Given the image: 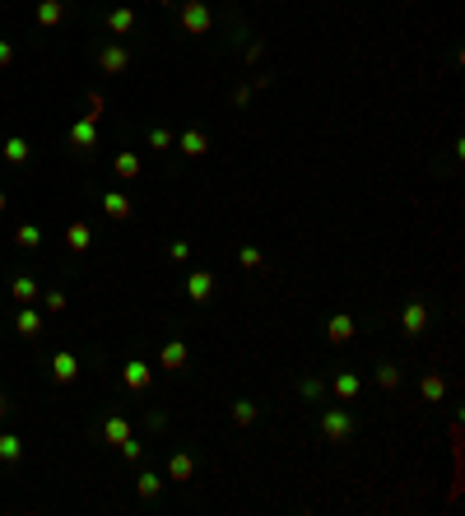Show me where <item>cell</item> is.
Listing matches in <instances>:
<instances>
[{
  "label": "cell",
  "mask_w": 465,
  "mask_h": 516,
  "mask_svg": "<svg viewBox=\"0 0 465 516\" xmlns=\"http://www.w3.org/2000/svg\"><path fill=\"white\" fill-rule=\"evenodd\" d=\"M121 381H126V391H149V381H154V368L144 359H130L121 368Z\"/></svg>",
  "instance_id": "obj_5"
},
{
  "label": "cell",
  "mask_w": 465,
  "mask_h": 516,
  "mask_svg": "<svg viewBox=\"0 0 465 516\" xmlns=\"http://www.w3.org/2000/svg\"><path fill=\"white\" fill-rule=\"evenodd\" d=\"M117 452H121V456H126V461H140V442H135V438H126V442H121V447H117Z\"/></svg>",
  "instance_id": "obj_32"
},
{
  "label": "cell",
  "mask_w": 465,
  "mask_h": 516,
  "mask_svg": "<svg viewBox=\"0 0 465 516\" xmlns=\"http://www.w3.org/2000/svg\"><path fill=\"white\" fill-rule=\"evenodd\" d=\"M418 391H423V400H442V395H447V377H442V372H428L423 381H418Z\"/></svg>",
  "instance_id": "obj_21"
},
{
  "label": "cell",
  "mask_w": 465,
  "mask_h": 516,
  "mask_svg": "<svg viewBox=\"0 0 465 516\" xmlns=\"http://www.w3.org/2000/svg\"><path fill=\"white\" fill-rule=\"evenodd\" d=\"M172 140H177V135H172V130H163V126H154V130H149V149H172Z\"/></svg>",
  "instance_id": "obj_30"
},
{
  "label": "cell",
  "mask_w": 465,
  "mask_h": 516,
  "mask_svg": "<svg viewBox=\"0 0 465 516\" xmlns=\"http://www.w3.org/2000/svg\"><path fill=\"white\" fill-rule=\"evenodd\" d=\"M10 293H15L19 302H37V298H42V289H37V284H33V280H24V275H19V280L10 284Z\"/></svg>",
  "instance_id": "obj_25"
},
{
  "label": "cell",
  "mask_w": 465,
  "mask_h": 516,
  "mask_svg": "<svg viewBox=\"0 0 465 516\" xmlns=\"http://www.w3.org/2000/svg\"><path fill=\"white\" fill-rule=\"evenodd\" d=\"M5 205H10V200H5V191H0V209H5Z\"/></svg>",
  "instance_id": "obj_37"
},
{
  "label": "cell",
  "mask_w": 465,
  "mask_h": 516,
  "mask_svg": "<svg viewBox=\"0 0 465 516\" xmlns=\"http://www.w3.org/2000/svg\"><path fill=\"white\" fill-rule=\"evenodd\" d=\"M5 163H28V140H19V135H10V140H5Z\"/></svg>",
  "instance_id": "obj_24"
},
{
  "label": "cell",
  "mask_w": 465,
  "mask_h": 516,
  "mask_svg": "<svg viewBox=\"0 0 465 516\" xmlns=\"http://www.w3.org/2000/svg\"><path fill=\"white\" fill-rule=\"evenodd\" d=\"M65 247L84 256V251L93 247V228H89V223H65Z\"/></svg>",
  "instance_id": "obj_16"
},
{
  "label": "cell",
  "mask_w": 465,
  "mask_h": 516,
  "mask_svg": "<svg viewBox=\"0 0 465 516\" xmlns=\"http://www.w3.org/2000/svg\"><path fill=\"white\" fill-rule=\"evenodd\" d=\"M130 28H135V10H130V5H121V10H112V15H108V33H112V37H126Z\"/></svg>",
  "instance_id": "obj_19"
},
{
  "label": "cell",
  "mask_w": 465,
  "mask_h": 516,
  "mask_svg": "<svg viewBox=\"0 0 465 516\" xmlns=\"http://www.w3.org/2000/svg\"><path fill=\"white\" fill-rule=\"evenodd\" d=\"M186 359H191V349H186L182 340H172V344H163V354H158V368H163V372H182Z\"/></svg>",
  "instance_id": "obj_7"
},
{
  "label": "cell",
  "mask_w": 465,
  "mask_h": 516,
  "mask_svg": "<svg viewBox=\"0 0 465 516\" xmlns=\"http://www.w3.org/2000/svg\"><path fill=\"white\" fill-rule=\"evenodd\" d=\"M112 172H117L121 182H135V177H140V154H130V149H126V154H117Z\"/></svg>",
  "instance_id": "obj_20"
},
{
  "label": "cell",
  "mask_w": 465,
  "mask_h": 516,
  "mask_svg": "<svg viewBox=\"0 0 465 516\" xmlns=\"http://www.w3.org/2000/svg\"><path fill=\"white\" fill-rule=\"evenodd\" d=\"M70 144H75L79 154H89L93 144H98V121H89V117L75 121V126H70Z\"/></svg>",
  "instance_id": "obj_11"
},
{
  "label": "cell",
  "mask_w": 465,
  "mask_h": 516,
  "mask_svg": "<svg viewBox=\"0 0 465 516\" xmlns=\"http://www.w3.org/2000/svg\"><path fill=\"white\" fill-rule=\"evenodd\" d=\"M42 307L46 312H65V293H42Z\"/></svg>",
  "instance_id": "obj_31"
},
{
  "label": "cell",
  "mask_w": 465,
  "mask_h": 516,
  "mask_svg": "<svg viewBox=\"0 0 465 516\" xmlns=\"http://www.w3.org/2000/svg\"><path fill=\"white\" fill-rule=\"evenodd\" d=\"M98 70H103V75H126V70H130V51H126L121 42L98 47Z\"/></svg>",
  "instance_id": "obj_4"
},
{
  "label": "cell",
  "mask_w": 465,
  "mask_h": 516,
  "mask_svg": "<svg viewBox=\"0 0 465 516\" xmlns=\"http://www.w3.org/2000/svg\"><path fill=\"white\" fill-rule=\"evenodd\" d=\"M400 330L409 335V340H418V335L428 330V302H423V298L405 302V312H400Z\"/></svg>",
  "instance_id": "obj_3"
},
{
  "label": "cell",
  "mask_w": 465,
  "mask_h": 516,
  "mask_svg": "<svg viewBox=\"0 0 465 516\" xmlns=\"http://www.w3.org/2000/svg\"><path fill=\"white\" fill-rule=\"evenodd\" d=\"M135 488H140V498H158V488H163V479L144 470V474H140V479H135Z\"/></svg>",
  "instance_id": "obj_27"
},
{
  "label": "cell",
  "mask_w": 465,
  "mask_h": 516,
  "mask_svg": "<svg viewBox=\"0 0 465 516\" xmlns=\"http://www.w3.org/2000/svg\"><path fill=\"white\" fill-rule=\"evenodd\" d=\"M15 330L24 335V340H37V335H42V316L33 312V302H24V307H19V316H15Z\"/></svg>",
  "instance_id": "obj_14"
},
{
  "label": "cell",
  "mask_w": 465,
  "mask_h": 516,
  "mask_svg": "<svg viewBox=\"0 0 465 516\" xmlns=\"http://www.w3.org/2000/svg\"><path fill=\"white\" fill-rule=\"evenodd\" d=\"M354 316H349V312H340V316H330V321H326V340H330V344H349V340H354Z\"/></svg>",
  "instance_id": "obj_8"
},
{
  "label": "cell",
  "mask_w": 465,
  "mask_h": 516,
  "mask_svg": "<svg viewBox=\"0 0 465 516\" xmlns=\"http://www.w3.org/2000/svg\"><path fill=\"white\" fill-rule=\"evenodd\" d=\"M232 423H237V428H251V423H256V405H251V400H237V405H232Z\"/></svg>",
  "instance_id": "obj_26"
},
{
  "label": "cell",
  "mask_w": 465,
  "mask_h": 516,
  "mask_svg": "<svg viewBox=\"0 0 465 516\" xmlns=\"http://www.w3.org/2000/svg\"><path fill=\"white\" fill-rule=\"evenodd\" d=\"M5 409H10V405H5V395H0V419H5Z\"/></svg>",
  "instance_id": "obj_36"
},
{
  "label": "cell",
  "mask_w": 465,
  "mask_h": 516,
  "mask_svg": "<svg viewBox=\"0 0 465 516\" xmlns=\"http://www.w3.org/2000/svg\"><path fill=\"white\" fill-rule=\"evenodd\" d=\"M98 433H103V442H108V447H121V442L130 438V419H126V414H112V419H103V428H98Z\"/></svg>",
  "instance_id": "obj_13"
},
{
  "label": "cell",
  "mask_w": 465,
  "mask_h": 516,
  "mask_svg": "<svg viewBox=\"0 0 465 516\" xmlns=\"http://www.w3.org/2000/svg\"><path fill=\"white\" fill-rule=\"evenodd\" d=\"M191 474H196V461H191V452H172V461H168V479H172V484H191Z\"/></svg>",
  "instance_id": "obj_15"
},
{
  "label": "cell",
  "mask_w": 465,
  "mask_h": 516,
  "mask_svg": "<svg viewBox=\"0 0 465 516\" xmlns=\"http://www.w3.org/2000/svg\"><path fill=\"white\" fill-rule=\"evenodd\" d=\"M75 377H79V359H75V354H56V359H51V381H56V386H70Z\"/></svg>",
  "instance_id": "obj_12"
},
{
  "label": "cell",
  "mask_w": 465,
  "mask_h": 516,
  "mask_svg": "<svg viewBox=\"0 0 465 516\" xmlns=\"http://www.w3.org/2000/svg\"><path fill=\"white\" fill-rule=\"evenodd\" d=\"M237 266H242V270H261V266H265V256H261L256 247H242V251H237Z\"/></svg>",
  "instance_id": "obj_29"
},
{
  "label": "cell",
  "mask_w": 465,
  "mask_h": 516,
  "mask_svg": "<svg viewBox=\"0 0 465 516\" xmlns=\"http://www.w3.org/2000/svg\"><path fill=\"white\" fill-rule=\"evenodd\" d=\"M19 456H24V442H19L15 433H0V461H5V465H15Z\"/></svg>",
  "instance_id": "obj_23"
},
{
  "label": "cell",
  "mask_w": 465,
  "mask_h": 516,
  "mask_svg": "<svg viewBox=\"0 0 465 516\" xmlns=\"http://www.w3.org/2000/svg\"><path fill=\"white\" fill-rule=\"evenodd\" d=\"M210 293H214V275H210V270H191L186 298H191V302H210Z\"/></svg>",
  "instance_id": "obj_6"
},
{
  "label": "cell",
  "mask_w": 465,
  "mask_h": 516,
  "mask_svg": "<svg viewBox=\"0 0 465 516\" xmlns=\"http://www.w3.org/2000/svg\"><path fill=\"white\" fill-rule=\"evenodd\" d=\"M298 391H303V395H321V381H316V377H307V381H303Z\"/></svg>",
  "instance_id": "obj_35"
},
{
  "label": "cell",
  "mask_w": 465,
  "mask_h": 516,
  "mask_svg": "<svg viewBox=\"0 0 465 516\" xmlns=\"http://www.w3.org/2000/svg\"><path fill=\"white\" fill-rule=\"evenodd\" d=\"M177 149H182L186 158H201V154H210V135H205V130H182V135H177Z\"/></svg>",
  "instance_id": "obj_9"
},
{
  "label": "cell",
  "mask_w": 465,
  "mask_h": 516,
  "mask_svg": "<svg viewBox=\"0 0 465 516\" xmlns=\"http://www.w3.org/2000/svg\"><path fill=\"white\" fill-rule=\"evenodd\" d=\"M103 214H108L112 223H126L130 219V200H126L121 191H108V196H103Z\"/></svg>",
  "instance_id": "obj_17"
},
{
  "label": "cell",
  "mask_w": 465,
  "mask_h": 516,
  "mask_svg": "<svg viewBox=\"0 0 465 516\" xmlns=\"http://www.w3.org/2000/svg\"><path fill=\"white\" fill-rule=\"evenodd\" d=\"M10 65H15V47L0 37V70H10Z\"/></svg>",
  "instance_id": "obj_33"
},
{
  "label": "cell",
  "mask_w": 465,
  "mask_h": 516,
  "mask_svg": "<svg viewBox=\"0 0 465 516\" xmlns=\"http://www.w3.org/2000/svg\"><path fill=\"white\" fill-rule=\"evenodd\" d=\"M15 242H19V247H37V242H42V233H37L33 223H19V228H15Z\"/></svg>",
  "instance_id": "obj_28"
},
{
  "label": "cell",
  "mask_w": 465,
  "mask_h": 516,
  "mask_svg": "<svg viewBox=\"0 0 465 516\" xmlns=\"http://www.w3.org/2000/svg\"><path fill=\"white\" fill-rule=\"evenodd\" d=\"M37 24H42V28H61L65 24V0H42V5H37Z\"/></svg>",
  "instance_id": "obj_18"
},
{
  "label": "cell",
  "mask_w": 465,
  "mask_h": 516,
  "mask_svg": "<svg viewBox=\"0 0 465 516\" xmlns=\"http://www.w3.org/2000/svg\"><path fill=\"white\" fill-rule=\"evenodd\" d=\"M377 386L382 391H400V368L396 363H377Z\"/></svg>",
  "instance_id": "obj_22"
},
{
  "label": "cell",
  "mask_w": 465,
  "mask_h": 516,
  "mask_svg": "<svg viewBox=\"0 0 465 516\" xmlns=\"http://www.w3.org/2000/svg\"><path fill=\"white\" fill-rule=\"evenodd\" d=\"M321 438L326 442H349L354 438V414H349V409H326L321 414Z\"/></svg>",
  "instance_id": "obj_2"
},
{
  "label": "cell",
  "mask_w": 465,
  "mask_h": 516,
  "mask_svg": "<svg viewBox=\"0 0 465 516\" xmlns=\"http://www.w3.org/2000/svg\"><path fill=\"white\" fill-rule=\"evenodd\" d=\"M182 33L186 37H205V33L214 28V15H210V5L205 0H182Z\"/></svg>",
  "instance_id": "obj_1"
},
{
  "label": "cell",
  "mask_w": 465,
  "mask_h": 516,
  "mask_svg": "<svg viewBox=\"0 0 465 516\" xmlns=\"http://www.w3.org/2000/svg\"><path fill=\"white\" fill-rule=\"evenodd\" d=\"M330 391H335L340 405H349V400H358V391H363V377H358V372H340L335 381H330Z\"/></svg>",
  "instance_id": "obj_10"
},
{
  "label": "cell",
  "mask_w": 465,
  "mask_h": 516,
  "mask_svg": "<svg viewBox=\"0 0 465 516\" xmlns=\"http://www.w3.org/2000/svg\"><path fill=\"white\" fill-rule=\"evenodd\" d=\"M168 256H172V261H186V256H191V242H172Z\"/></svg>",
  "instance_id": "obj_34"
}]
</instances>
